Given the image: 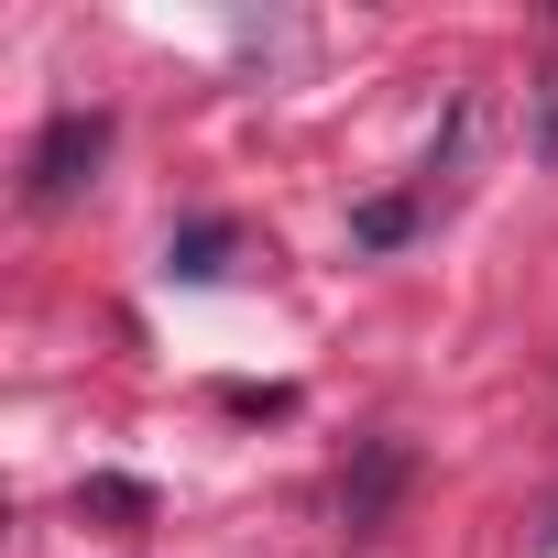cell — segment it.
<instances>
[{
    "label": "cell",
    "mask_w": 558,
    "mask_h": 558,
    "mask_svg": "<svg viewBox=\"0 0 558 558\" xmlns=\"http://www.w3.org/2000/svg\"><path fill=\"white\" fill-rule=\"evenodd\" d=\"M99 154H110V121H99V110H66V121L45 132V154H34V197H45V208H56V197H77Z\"/></svg>",
    "instance_id": "6da1fadb"
},
{
    "label": "cell",
    "mask_w": 558,
    "mask_h": 558,
    "mask_svg": "<svg viewBox=\"0 0 558 558\" xmlns=\"http://www.w3.org/2000/svg\"><path fill=\"white\" fill-rule=\"evenodd\" d=\"M405 482V449H373V471L340 493V514H351V536H373V514H384V493Z\"/></svg>",
    "instance_id": "7a4b0ae2"
},
{
    "label": "cell",
    "mask_w": 558,
    "mask_h": 558,
    "mask_svg": "<svg viewBox=\"0 0 558 558\" xmlns=\"http://www.w3.org/2000/svg\"><path fill=\"white\" fill-rule=\"evenodd\" d=\"M536 154L558 165V77H547V99H536Z\"/></svg>",
    "instance_id": "3957f363"
}]
</instances>
